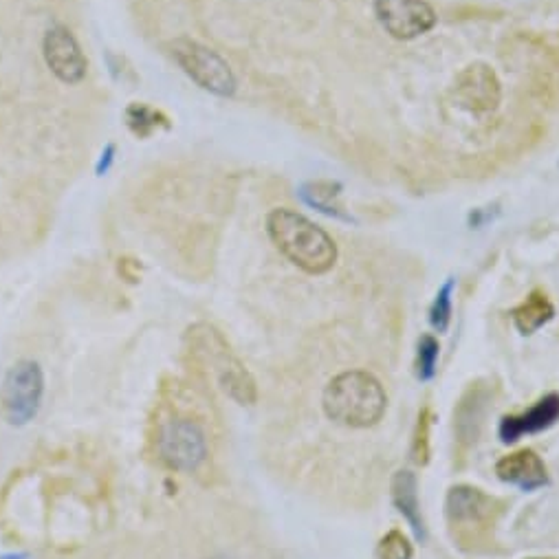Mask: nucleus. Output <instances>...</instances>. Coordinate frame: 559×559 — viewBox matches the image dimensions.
Wrapping results in <instances>:
<instances>
[{"label":"nucleus","mask_w":559,"mask_h":559,"mask_svg":"<svg viewBox=\"0 0 559 559\" xmlns=\"http://www.w3.org/2000/svg\"><path fill=\"white\" fill-rule=\"evenodd\" d=\"M485 401L487 394L482 388H471L467 397L460 401L458 412H456V434L458 443L467 447L478 438L482 414H485Z\"/></svg>","instance_id":"obj_14"},{"label":"nucleus","mask_w":559,"mask_h":559,"mask_svg":"<svg viewBox=\"0 0 559 559\" xmlns=\"http://www.w3.org/2000/svg\"><path fill=\"white\" fill-rule=\"evenodd\" d=\"M529 559H553V557H529Z\"/></svg>","instance_id":"obj_22"},{"label":"nucleus","mask_w":559,"mask_h":559,"mask_svg":"<svg viewBox=\"0 0 559 559\" xmlns=\"http://www.w3.org/2000/svg\"><path fill=\"white\" fill-rule=\"evenodd\" d=\"M42 399H45V372L38 361L23 359L7 370L0 386V414L9 425H29L38 416Z\"/></svg>","instance_id":"obj_4"},{"label":"nucleus","mask_w":559,"mask_h":559,"mask_svg":"<svg viewBox=\"0 0 559 559\" xmlns=\"http://www.w3.org/2000/svg\"><path fill=\"white\" fill-rule=\"evenodd\" d=\"M496 474L502 482L520 487L524 491H533L548 485L546 465L533 449H520V452L509 454L498 460Z\"/></svg>","instance_id":"obj_12"},{"label":"nucleus","mask_w":559,"mask_h":559,"mask_svg":"<svg viewBox=\"0 0 559 559\" xmlns=\"http://www.w3.org/2000/svg\"><path fill=\"white\" fill-rule=\"evenodd\" d=\"M377 559H412V544L401 531H390L381 537L377 546Z\"/></svg>","instance_id":"obj_18"},{"label":"nucleus","mask_w":559,"mask_h":559,"mask_svg":"<svg viewBox=\"0 0 559 559\" xmlns=\"http://www.w3.org/2000/svg\"><path fill=\"white\" fill-rule=\"evenodd\" d=\"M45 60L49 64L51 73L64 84H78L86 78V62L84 53L78 45V40L67 27H51L42 42Z\"/></svg>","instance_id":"obj_9"},{"label":"nucleus","mask_w":559,"mask_h":559,"mask_svg":"<svg viewBox=\"0 0 559 559\" xmlns=\"http://www.w3.org/2000/svg\"><path fill=\"white\" fill-rule=\"evenodd\" d=\"M375 14L397 40H414L436 25V12L425 0H375Z\"/></svg>","instance_id":"obj_7"},{"label":"nucleus","mask_w":559,"mask_h":559,"mask_svg":"<svg viewBox=\"0 0 559 559\" xmlns=\"http://www.w3.org/2000/svg\"><path fill=\"white\" fill-rule=\"evenodd\" d=\"M553 315H555V306L542 291L529 293V298L511 311L513 322L522 335H533L537 328H542L546 322H551Z\"/></svg>","instance_id":"obj_15"},{"label":"nucleus","mask_w":559,"mask_h":559,"mask_svg":"<svg viewBox=\"0 0 559 559\" xmlns=\"http://www.w3.org/2000/svg\"><path fill=\"white\" fill-rule=\"evenodd\" d=\"M0 559H27L25 553H20V555H5V557H0Z\"/></svg>","instance_id":"obj_21"},{"label":"nucleus","mask_w":559,"mask_h":559,"mask_svg":"<svg viewBox=\"0 0 559 559\" xmlns=\"http://www.w3.org/2000/svg\"><path fill=\"white\" fill-rule=\"evenodd\" d=\"M324 412L344 427H372L388 408V394L381 383L364 370H348L328 383L322 397Z\"/></svg>","instance_id":"obj_2"},{"label":"nucleus","mask_w":559,"mask_h":559,"mask_svg":"<svg viewBox=\"0 0 559 559\" xmlns=\"http://www.w3.org/2000/svg\"><path fill=\"white\" fill-rule=\"evenodd\" d=\"M498 511V500L476 487H452L447 493V518L452 524H485Z\"/></svg>","instance_id":"obj_11"},{"label":"nucleus","mask_w":559,"mask_h":559,"mask_svg":"<svg viewBox=\"0 0 559 559\" xmlns=\"http://www.w3.org/2000/svg\"><path fill=\"white\" fill-rule=\"evenodd\" d=\"M454 95L460 108L474 115H487L498 108L502 89L489 64L474 62L456 75Z\"/></svg>","instance_id":"obj_8"},{"label":"nucleus","mask_w":559,"mask_h":559,"mask_svg":"<svg viewBox=\"0 0 559 559\" xmlns=\"http://www.w3.org/2000/svg\"><path fill=\"white\" fill-rule=\"evenodd\" d=\"M438 342L432 335H423L419 342V357H416V372H419V379L427 381L434 377L436 372V361H438Z\"/></svg>","instance_id":"obj_20"},{"label":"nucleus","mask_w":559,"mask_h":559,"mask_svg":"<svg viewBox=\"0 0 559 559\" xmlns=\"http://www.w3.org/2000/svg\"><path fill=\"white\" fill-rule=\"evenodd\" d=\"M559 421V394H546L529 412L504 416L500 421V441L515 443L526 434L548 430Z\"/></svg>","instance_id":"obj_10"},{"label":"nucleus","mask_w":559,"mask_h":559,"mask_svg":"<svg viewBox=\"0 0 559 559\" xmlns=\"http://www.w3.org/2000/svg\"><path fill=\"white\" fill-rule=\"evenodd\" d=\"M267 232L280 254L311 276H322L337 262L335 240L289 207H278L269 214Z\"/></svg>","instance_id":"obj_1"},{"label":"nucleus","mask_w":559,"mask_h":559,"mask_svg":"<svg viewBox=\"0 0 559 559\" xmlns=\"http://www.w3.org/2000/svg\"><path fill=\"white\" fill-rule=\"evenodd\" d=\"M126 117H128V126L133 128L135 133L141 135V137L150 135L152 130H157V126H159L161 122H166V119H163L157 111H152V108L141 106V104L130 106V108H128V113H126Z\"/></svg>","instance_id":"obj_19"},{"label":"nucleus","mask_w":559,"mask_h":559,"mask_svg":"<svg viewBox=\"0 0 559 559\" xmlns=\"http://www.w3.org/2000/svg\"><path fill=\"white\" fill-rule=\"evenodd\" d=\"M188 353L216 379L229 399L240 405H254L258 399L256 381L251 372L243 366L227 339L210 324H194L185 333Z\"/></svg>","instance_id":"obj_3"},{"label":"nucleus","mask_w":559,"mask_h":559,"mask_svg":"<svg viewBox=\"0 0 559 559\" xmlns=\"http://www.w3.org/2000/svg\"><path fill=\"white\" fill-rule=\"evenodd\" d=\"M170 56L179 64L185 75L218 97H232L238 89L236 75L229 67L227 60L218 56L216 51L203 47L201 42H194L190 38H177L170 45Z\"/></svg>","instance_id":"obj_6"},{"label":"nucleus","mask_w":559,"mask_h":559,"mask_svg":"<svg viewBox=\"0 0 559 559\" xmlns=\"http://www.w3.org/2000/svg\"><path fill=\"white\" fill-rule=\"evenodd\" d=\"M452 289H454V282L447 280L441 287V291L436 293V300L430 311L432 326L438 333H445L449 320H452Z\"/></svg>","instance_id":"obj_17"},{"label":"nucleus","mask_w":559,"mask_h":559,"mask_svg":"<svg viewBox=\"0 0 559 559\" xmlns=\"http://www.w3.org/2000/svg\"><path fill=\"white\" fill-rule=\"evenodd\" d=\"M392 500L394 507L399 509L405 520L410 522L414 535L419 540H425V524L421 518V504H419V487H416V476L408 469H401L392 478Z\"/></svg>","instance_id":"obj_13"},{"label":"nucleus","mask_w":559,"mask_h":559,"mask_svg":"<svg viewBox=\"0 0 559 559\" xmlns=\"http://www.w3.org/2000/svg\"><path fill=\"white\" fill-rule=\"evenodd\" d=\"M155 447L163 467L183 474L201 469L210 454L203 427L185 416H172L159 425Z\"/></svg>","instance_id":"obj_5"},{"label":"nucleus","mask_w":559,"mask_h":559,"mask_svg":"<svg viewBox=\"0 0 559 559\" xmlns=\"http://www.w3.org/2000/svg\"><path fill=\"white\" fill-rule=\"evenodd\" d=\"M430 423H432L430 408H423L419 412V421H416L414 441H412V460L416 465H427V460H430Z\"/></svg>","instance_id":"obj_16"}]
</instances>
